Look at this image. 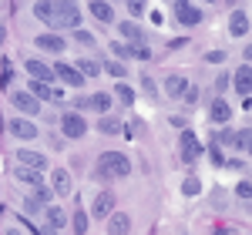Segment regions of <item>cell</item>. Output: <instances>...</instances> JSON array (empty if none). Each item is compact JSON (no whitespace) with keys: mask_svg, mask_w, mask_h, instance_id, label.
Segmentation results:
<instances>
[{"mask_svg":"<svg viewBox=\"0 0 252 235\" xmlns=\"http://www.w3.org/2000/svg\"><path fill=\"white\" fill-rule=\"evenodd\" d=\"M61 131H64L67 138H84L88 135V121H84L78 111H71V115L61 118Z\"/></svg>","mask_w":252,"mask_h":235,"instance_id":"obj_5","label":"cell"},{"mask_svg":"<svg viewBox=\"0 0 252 235\" xmlns=\"http://www.w3.org/2000/svg\"><path fill=\"white\" fill-rule=\"evenodd\" d=\"M24 67H27V74H31L34 81H44V84H51V81H54V67H47V64L37 60V58H31Z\"/></svg>","mask_w":252,"mask_h":235,"instance_id":"obj_11","label":"cell"},{"mask_svg":"<svg viewBox=\"0 0 252 235\" xmlns=\"http://www.w3.org/2000/svg\"><path fill=\"white\" fill-rule=\"evenodd\" d=\"M182 192H185V195H198V192H202V185H198V178H189V181L182 185Z\"/></svg>","mask_w":252,"mask_h":235,"instance_id":"obj_36","label":"cell"},{"mask_svg":"<svg viewBox=\"0 0 252 235\" xmlns=\"http://www.w3.org/2000/svg\"><path fill=\"white\" fill-rule=\"evenodd\" d=\"M249 155H252V148H249Z\"/></svg>","mask_w":252,"mask_h":235,"instance_id":"obj_50","label":"cell"},{"mask_svg":"<svg viewBox=\"0 0 252 235\" xmlns=\"http://www.w3.org/2000/svg\"><path fill=\"white\" fill-rule=\"evenodd\" d=\"M51 181H54V185H51L54 195H67V192H71V175H67L64 168H58V172L51 175Z\"/></svg>","mask_w":252,"mask_h":235,"instance_id":"obj_20","label":"cell"},{"mask_svg":"<svg viewBox=\"0 0 252 235\" xmlns=\"http://www.w3.org/2000/svg\"><path fill=\"white\" fill-rule=\"evenodd\" d=\"M246 64H252V44L246 47Z\"/></svg>","mask_w":252,"mask_h":235,"instance_id":"obj_45","label":"cell"},{"mask_svg":"<svg viewBox=\"0 0 252 235\" xmlns=\"http://www.w3.org/2000/svg\"><path fill=\"white\" fill-rule=\"evenodd\" d=\"M17 165H24V168H34V172H44V168H47V158L40 155V151L20 148V151H17Z\"/></svg>","mask_w":252,"mask_h":235,"instance_id":"obj_10","label":"cell"},{"mask_svg":"<svg viewBox=\"0 0 252 235\" xmlns=\"http://www.w3.org/2000/svg\"><path fill=\"white\" fill-rule=\"evenodd\" d=\"M97 131H101V135H121V131H125V121H121V118L104 115L101 121H97Z\"/></svg>","mask_w":252,"mask_h":235,"instance_id":"obj_21","label":"cell"},{"mask_svg":"<svg viewBox=\"0 0 252 235\" xmlns=\"http://www.w3.org/2000/svg\"><path fill=\"white\" fill-rule=\"evenodd\" d=\"M235 195H239V198H246V202H249V198H252V181H239V188H235Z\"/></svg>","mask_w":252,"mask_h":235,"instance_id":"obj_38","label":"cell"},{"mask_svg":"<svg viewBox=\"0 0 252 235\" xmlns=\"http://www.w3.org/2000/svg\"><path fill=\"white\" fill-rule=\"evenodd\" d=\"M182 98H185V104H195V101H198V88H185Z\"/></svg>","mask_w":252,"mask_h":235,"instance_id":"obj_40","label":"cell"},{"mask_svg":"<svg viewBox=\"0 0 252 235\" xmlns=\"http://www.w3.org/2000/svg\"><path fill=\"white\" fill-rule=\"evenodd\" d=\"M205 3H212V0H205Z\"/></svg>","mask_w":252,"mask_h":235,"instance_id":"obj_49","label":"cell"},{"mask_svg":"<svg viewBox=\"0 0 252 235\" xmlns=\"http://www.w3.org/2000/svg\"><path fill=\"white\" fill-rule=\"evenodd\" d=\"M219 141H222V145H235V135L232 131H219Z\"/></svg>","mask_w":252,"mask_h":235,"instance_id":"obj_41","label":"cell"},{"mask_svg":"<svg viewBox=\"0 0 252 235\" xmlns=\"http://www.w3.org/2000/svg\"><path fill=\"white\" fill-rule=\"evenodd\" d=\"M44 208H47V205H40V202H37L34 195H27V198H24V212H27V215H44Z\"/></svg>","mask_w":252,"mask_h":235,"instance_id":"obj_31","label":"cell"},{"mask_svg":"<svg viewBox=\"0 0 252 235\" xmlns=\"http://www.w3.org/2000/svg\"><path fill=\"white\" fill-rule=\"evenodd\" d=\"M37 47H40V51H47V54H61L67 44H64V37H61V34H40V37H37Z\"/></svg>","mask_w":252,"mask_h":235,"instance_id":"obj_16","label":"cell"},{"mask_svg":"<svg viewBox=\"0 0 252 235\" xmlns=\"http://www.w3.org/2000/svg\"><path fill=\"white\" fill-rule=\"evenodd\" d=\"M128 14L131 17H141L145 14V0H128Z\"/></svg>","mask_w":252,"mask_h":235,"instance_id":"obj_37","label":"cell"},{"mask_svg":"<svg viewBox=\"0 0 252 235\" xmlns=\"http://www.w3.org/2000/svg\"><path fill=\"white\" fill-rule=\"evenodd\" d=\"M44 222H47L51 229H61V225L67 222V215H64V208H58V205H47V208H44Z\"/></svg>","mask_w":252,"mask_h":235,"instance_id":"obj_23","label":"cell"},{"mask_svg":"<svg viewBox=\"0 0 252 235\" xmlns=\"http://www.w3.org/2000/svg\"><path fill=\"white\" fill-rule=\"evenodd\" d=\"M141 91H145L148 98H155V94H158V84H155L152 78H148V74H145V78H141Z\"/></svg>","mask_w":252,"mask_h":235,"instance_id":"obj_34","label":"cell"},{"mask_svg":"<svg viewBox=\"0 0 252 235\" xmlns=\"http://www.w3.org/2000/svg\"><path fill=\"white\" fill-rule=\"evenodd\" d=\"M14 175H17V181H24V185H31V188H37V185H44V181H40V172H34V168H24V165H17V168H14Z\"/></svg>","mask_w":252,"mask_h":235,"instance_id":"obj_22","label":"cell"},{"mask_svg":"<svg viewBox=\"0 0 252 235\" xmlns=\"http://www.w3.org/2000/svg\"><path fill=\"white\" fill-rule=\"evenodd\" d=\"M229 34L232 37H246L249 34V14L246 10H232L229 14Z\"/></svg>","mask_w":252,"mask_h":235,"instance_id":"obj_14","label":"cell"},{"mask_svg":"<svg viewBox=\"0 0 252 235\" xmlns=\"http://www.w3.org/2000/svg\"><path fill=\"white\" fill-rule=\"evenodd\" d=\"M31 195L37 198L40 205H47V202H51V195H54V192H51V188H47V185H37V188H34V192H31Z\"/></svg>","mask_w":252,"mask_h":235,"instance_id":"obj_33","label":"cell"},{"mask_svg":"<svg viewBox=\"0 0 252 235\" xmlns=\"http://www.w3.org/2000/svg\"><path fill=\"white\" fill-rule=\"evenodd\" d=\"M101 71H104V74H111V78H118V81H121L125 74H128L121 60H101Z\"/></svg>","mask_w":252,"mask_h":235,"instance_id":"obj_28","label":"cell"},{"mask_svg":"<svg viewBox=\"0 0 252 235\" xmlns=\"http://www.w3.org/2000/svg\"><path fill=\"white\" fill-rule=\"evenodd\" d=\"M10 135L24 138V141H34V138L40 135V128L31 121V118H14V121H10Z\"/></svg>","mask_w":252,"mask_h":235,"instance_id":"obj_7","label":"cell"},{"mask_svg":"<svg viewBox=\"0 0 252 235\" xmlns=\"http://www.w3.org/2000/svg\"><path fill=\"white\" fill-rule=\"evenodd\" d=\"M215 88H219V91H225V88H229V78H225V74H222V78H215Z\"/></svg>","mask_w":252,"mask_h":235,"instance_id":"obj_43","label":"cell"},{"mask_svg":"<svg viewBox=\"0 0 252 235\" xmlns=\"http://www.w3.org/2000/svg\"><path fill=\"white\" fill-rule=\"evenodd\" d=\"M74 67L81 71V78H97V74H101V64H97V60H91V58H81Z\"/></svg>","mask_w":252,"mask_h":235,"instance_id":"obj_25","label":"cell"},{"mask_svg":"<svg viewBox=\"0 0 252 235\" xmlns=\"http://www.w3.org/2000/svg\"><path fill=\"white\" fill-rule=\"evenodd\" d=\"M232 88L239 94H252V64H242L232 74Z\"/></svg>","mask_w":252,"mask_h":235,"instance_id":"obj_13","label":"cell"},{"mask_svg":"<svg viewBox=\"0 0 252 235\" xmlns=\"http://www.w3.org/2000/svg\"><path fill=\"white\" fill-rule=\"evenodd\" d=\"M10 78H14V74H10V64H3V78H0V81H3V84L10 88Z\"/></svg>","mask_w":252,"mask_h":235,"instance_id":"obj_42","label":"cell"},{"mask_svg":"<svg viewBox=\"0 0 252 235\" xmlns=\"http://www.w3.org/2000/svg\"><path fill=\"white\" fill-rule=\"evenodd\" d=\"M111 54H115V58H125V60H138V47L118 40V44H111Z\"/></svg>","mask_w":252,"mask_h":235,"instance_id":"obj_26","label":"cell"},{"mask_svg":"<svg viewBox=\"0 0 252 235\" xmlns=\"http://www.w3.org/2000/svg\"><path fill=\"white\" fill-rule=\"evenodd\" d=\"M128 172H131V161H128V155H125V151H104V155L97 158V165H94V175L101 178V181L125 178Z\"/></svg>","mask_w":252,"mask_h":235,"instance_id":"obj_1","label":"cell"},{"mask_svg":"<svg viewBox=\"0 0 252 235\" xmlns=\"http://www.w3.org/2000/svg\"><path fill=\"white\" fill-rule=\"evenodd\" d=\"M88 104H91V108H94V111H101V115H104V111H108V108H111V98H108V94H101V91H97V94H88Z\"/></svg>","mask_w":252,"mask_h":235,"instance_id":"obj_29","label":"cell"},{"mask_svg":"<svg viewBox=\"0 0 252 235\" xmlns=\"http://www.w3.org/2000/svg\"><path fill=\"white\" fill-rule=\"evenodd\" d=\"M178 155L185 165H192L195 158L202 155V145H198V138H195L192 128H182V135H178Z\"/></svg>","mask_w":252,"mask_h":235,"instance_id":"obj_3","label":"cell"},{"mask_svg":"<svg viewBox=\"0 0 252 235\" xmlns=\"http://www.w3.org/2000/svg\"><path fill=\"white\" fill-rule=\"evenodd\" d=\"M34 17L44 20V24H51V20H54V0H37V3H34Z\"/></svg>","mask_w":252,"mask_h":235,"instance_id":"obj_24","label":"cell"},{"mask_svg":"<svg viewBox=\"0 0 252 235\" xmlns=\"http://www.w3.org/2000/svg\"><path fill=\"white\" fill-rule=\"evenodd\" d=\"M212 235H235V232H229V229H215Z\"/></svg>","mask_w":252,"mask_h":235,"instance_id":"obj_46","label":"cell"},{"mask_svg":"<svg viewBox=\"0 0 252 235\" xmlns=\"http://www.w3.org/2000/svg\"><path fill=\"white\" fill-rule=\"evenodd\" d=\"M209 118H212L215 124H225V121H232V104L225 98H215L212 104H209Z\"/></svg>","mask_w":252,"mask_h":235,"instance_id":"obj_12","label":"cell"},{"mask_svg":"<svg viewBox=\"0 0 252 235\" xmlns=\"http://www.w3.org/2000/svg\"><path fill=\"white\" fill-rule=\"evenodd\" d=\"M54 30H78L81 27V7L74 0H54V20H51Z\"/></svg>","mask_w":252,"mask_h":235,"instance_id":"obj_2","label":"cell"},{"mask_svg":"<svg viewBox=\"0 0 252 235\" xmlns=\"http://www.w3.org/2000/svg\"><path fill=\"white\" fill-rule=\"evenodd\" d=\"M175 20L178 24H185V27H195L198 20H202V10L189 3V0H175Z\"/></svg>","mask_w":252,"mask_h":235,"instance_id":"obj_4","label":"cell"},{"mask_svg":"<svg viewBox=\"0 0 252 235\" xmlns=\"http://www.w3.org/2000/svg\"><path fill=\"white\" fill-rule=\"evenodd\" d=\"M131 232V218L125 212H111L108 215V235H128Z\"/></svg>","mask_w":252,"mask_h":235,"instance_id":"obj_15","label":"cell"},{"mask_svg":"<svg viewBox=\"0 0 252 235\" xmlns=\"http://www.w3.org/2000/svg\"><path fill=\"white\" fill-rule=\"evenodd\" d=\"M111 212H115V195H111V192H97L94 202H91V215L94 218H108Z\"/></svg>","mask_w":252,"mask_h":235,"instance_id":"obj_9","label":"cell"},{"mask_svg":"<svg viewBox=\"0 0 252 235\" xmlns=\"http://www.w3.org/2000/svg\"><path fill=\"white\" fill-rule=\"evenodd\" d=\"M91 17H94L97 24H111V20H115V10H111L108 0H91Z\"/></svg>","mask_w":252,"mask_h":235,"instance_id":"obj_18","label":"cell"},{"mask_svg":"<svg viewBox=\"0 0 252 235\" xmlns=\"http://www.w3.org/2000/svg\"><path fill=\"white\" fill-rule=\"evenodd\" d=\"M118 30H121V37H125V40H135L138 47L145 44V30L138 27L135 20H121V24H118Z\"/></svg>","mask_w":252,"mask_h":235,"instance_id":"obj_17","label":"cell"},{"mask_svg":"<svg viewBox=\"0 0 252 235\" xmlns=\"http://www.w3.org/2000/svg\"><path fill=\"white\" fill-rule=\"evenodd\" d=\"M54 78H61L67 88H74V91L84 84V78H81V71L74 67V64H54Z\"/></svg>","mask_w":252,"mask_h":235,"instance_id":"obj_8","label":"cell"},{"mask_svg":"<svg viewBox=\"0 0 252 235\" xmlns=\"http://www.w3.org/2000/svg\"><path fill=\"white\" fill-rule=\"evenodd\" d=\"M10 104H14V108H17L20 115H37L40 111V101L34 98V94H31V91H14V94H10Z\"/></svg>","mask_w":252,"mask_h":235,"instance_id":"obj_6","label":"cell"},{"mask_svg":"<svg viewBox=\"0 0 252 235\" xmlns=\"http://www.w3.org/2000/svg\"><path fill=\"white\" fill-rule=\"evenodd\" d=\"M40 235H58V229H51V225L44 222V225H40Z\"/></svg>","mask_w":252,"mask_h":235,"instance_id":"obj_44","label":"cell"},{"mask_svg":"<svg viewBox=\"0 0 252 235\" xmlns=\"http://www.w3.org/2000/svg\"><path fill=\"white\" fill-rule=\"evenodd\" d=\"M74 40H78V44H84V47H94V37H91V34H88V30H74Z\"/></svg>","mask_w":252,"mask_h":235,"instance_id":"obj_35","label":"cell"},{"mask_svg":"<svg viewBox=\"0 0 252 235\" xmlns=\"http://www.w3.org/2000/svg\"><path fill=\"white\" fill-rule=\"evenodd\" d=\"M205 60H209V64H222V60H225V51H209Z\"/></svg>","mask_w":252,"mask_h":235,"instance_id":"obj_39","label":"cell"},{"mask_svg":"<svg viewBox=\"0 0 252 235\" xmlns=\"http://www.w3.org/2000/svg\"><path fill=\"white\" fill-rule=\"evenodd\" d=\"M7 235H24V232H20V229H10V232H7Z\"/></svg>","mask_w":252,"mask_h":235,"instance_id":"obj_47","label":"cell"},{"mask_svg":"<svg viewBox=\"0 0 252 235\" xmlns=\"http://www.w3.org/2000/svg\"><path fill=\"white\" fill-rule=\"evenodd\" d=\"M88 225H91V218H88V212H74L71 215V229H74V235H88Z\"/></svg>","mask_w":252,"mask_h":235,"instance_id":"obj_27","label":"cell"},{"mask_svg":"<svg viewBox=\"0 0 252 235\" xmlns=\"http://www.w3.org/2000/svg\"><path fill=\"white\" fill-rule=\"evenodd\" d=\"M232 148H242V151H249V148H252V131H249V128L235 135V145H232Z\"/></svg>","mask_w":252,"mask_h":235,"instance_id":"obj_32","label":"cell"},{"mask_svg":"<svg viewBox=\"0 0 252 235\" xmlns=\"http://www.w3.org/2000/svg\"><path fill=\"white\" fill-rule=\"evenodd\" d=\"M115 98H118V101H125V104H131V101H135V88H131V84H125V81H118Z\"/></svg>","mask_w":252,"mask_h":235,"instance_id":"obj_30","label":"cell"},{"mask_svg":"<svg viewBox=\"0 0 252 235\" xmlns=\"http://www.w3.org/2000/svg\"><path fill=\"white\" fill-rule=\"evenodd\" d=\"M0 47H3V27H0Z\"/></svg>","mask_w":252,"mask_h":235,"instance_id":"obj_48","label":"cell"},{"mask_svg":"<svg viewBox=\"0 0 252 235\" xmlns=\"http://www.w3.org/2000/svg\"><path fill=\"white\" fill-rule=\"evenodd\" d=\"M185 88H189V81L182 78V74H168V78H165V91H168V98H172V101L182 98Z\"/></svg>","mask_w":252,"mask_h":235,"instance_id":"obj_19","label":"cell"}]
</instances>
